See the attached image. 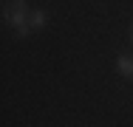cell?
I'll use <instances>...</instances> for the list:
<instances>
[{"label":"cell","instance_id":"7a4b0ae2","mask_svg":"<svg viewBox=\"0 0 133 127\" xmlns=\"http://www.w3.org/2000/svg\"><path fill=\"white\" fill-rule=\"evenodd\" d=\"M28 25H31V31L45 28V25H48V11H45V9H34V11L28 14Z\"/></svg>","mask_w":133,"mask_h":127},{"label":"cell","instance_id":"6da1fadb","mask_svg":"<svg viewBox=\"0 0 133 127\" xmlns=\"http://www.w3.org/2000/svg\"><path fill=\"white\" fill-rule=\"evenodd\" d=\"M28 14H31V11H28L26 0H9V3H6V20H9V25L14 28L17 37H28V34H31Z\"/></svg>","mask_w":133,"mask_h":127},{"label":"cell","instance_id":"3957f363","mask_svg":"<svg viewBox=\"0 0 133 127\" xmlns=\"http://www.w3.org/2000/svg\"><path fill=\"white\" fill-rule=\"evenodd\" d=\"M116 71L122 76H128V79H133V57L130 54H122V57L116 59Z\"/></svg>","mask_w":133,"mask_h":127},{"label":"cell","instance_id":"277c9868","mask_svg":"<svg viewBox=\"0 0 133 127\" xmlns=\"http://www.w3.org/2000/svg\"><path fill=\"white\" fill-rule=\"evenodd\" d=\"M130 34H133V31H130Z\"/></svg>","mask_w":133,"mask_h":127}]
</instances>
